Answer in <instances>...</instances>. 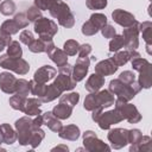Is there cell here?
<instances>
[{
  "mask_svg": "<svg viewBox=\"0 0 152 152\" xmlns=\"http://www.w3.org/2000/svg\"><path fill=\"white\" fill-rule=\"evenodd\" d=\"M7 55L12 58H20L23 56V49L17 40H12L7 46Z\"/></svg>",
  "mask_w": 152,
  "mask_h": 152,
  "instance_id": "cell-34",
  "label": "cell"
},
{
  "mask_svg": "<svg viewBox=\"0 0 152 152\" xmlns=\"http://www.w3.org/2000/svg\"><path fill=\"white\" fill-rule=\"evenodd\" d=\"M110 61L116 65V66H121V65H125L128 61H131V57H129V52L128 50H119L116 52H114V56L110 57Z\"/></svg>",
  "mask_w": 152,
  "mask_h": 152,
  "instance_id": "cell-30",
  "label": "cell"
},
{
  "mask_svg": "<svg viewBox=\"0 0 152 152\" xmlns=\"http://www.w3.org/2000/svg\"><path fill=\"white\" fill-rule=\"evenodd\" d=\"M122 121V118L120 116V114L113 109V110H108V112H102L101 115L99 116V119L96 120L99 127L101 129H109L113 125L119 124Z\"/></svg>",
  "mask_w": 152,
  "mask_h": 152,
  "instance_id": "cell-13",
  "label": "cell"
},
{
  "mask_svg": "<svg viewBox=\"0 0 152 152\" xmlns=\"http://www.w3.org/2000/svg\"><path fill=\"white\" fill-rule=\"evenodd\" d=\"M108 90L116 96V99H121L125 101H131L140 90L141 87L138 83V81H133L132 83H125L120 81L119 78H114L109 82Z\"/></svg>",
  "mask_w": 152,
  "mask_h": 152,
  "instance_id": "cell-1",
  "label": "cell"
},
{
  "mask_svg": "<svg viewBox=\"0 0 152 152\" xmlns=\"http://www.w3.org/2000/svg\"><path fill=\"white\" fill-rule=\"evenodd\" d=\"M33 39H34L33 33H32L31 31H28V30H24V31L20 33V36H19V40H20L23 44H25V45H30V44L33 42Z\"/></svg>",
  "mask_w": 152,
  "mask_h": 152,
  "instance_id": "cell-46",
  "label": "cell"
},
{
  "mask_svg": "<svg viewBox=\"0 0 152 152\" xmlns=\"http://www.w3.org/2000/svg\"><path fill=\"white\" fill-rule=\"evenodd\" d=\"M56 75H57L56 68H53V66L46 64V65H43V66H40L39 69L36 70V72H34V75H33V81H36V82H38V83L45 84V83H48L49 81L53 80Z\"/></svg>",
  "mask_w": 152,
  "mask_h": 152,
  "instance_id": "cell-15",
  "label": "cell"
},
{
  "mask_svg": "<svg viewBox=\"0 0 152 152\" xmlns=\"http://www.w3.org/2000/svg\"><path fill=\"white\" fill-rule=\"evenodd\" d=\"M49 13L52 18L57 19L58 24L65 28H71L75 25V17L70 7L61 0H56L53 6L49 10Z\"/></svg>",
  "mask_w": 152,
  "mask_h": 152,
  "instance_id": "cell-3",
  "label": "cell"
},
{
  "mask_svg": "<svg viewBox=\"0 0 152 152\" xmlns=\"http://www.w3.org/2000/svg\"><path fill=\"white\" fill-rule=\"evenodd\" d=\"M83 146L86 151L89 152H109L110 146H108L106 142L100 140L95 132L93 131H86L83 133Z\"/></svg>",
  "mask_w": 152,
  "mask_h": 152,
  "instance_id": "cell-10",
  "label": "cell"
},
{
  "mask_svg": "<svg viewBox=\"0 0 152 152\" xmlns=\"http://www.w3.org/2000/svg\"><path fill=\"white\" fill-rule=\"evenodd\" d=\"M122 48H125L122 34H114V37H112L109 42V52H116Z\"/></svg>",
  "mask_w": 152,
  "mask_h": 152,
  "instance_id": "cell-32",
  "label": "cell"
},
{
  "mask_svg": "<svg viewBox=\"0 0 152 152\" xmlns=\"http://www.w3.org/2000/svg\"><path fill=\"white\" fill-rule=\"evenodd\" d=\"M78 48H80V43L75 39H68L64 45H63V51L68 55V56H75L78 52Z\"/></svg>",
  "mask_w": 152,
  "mask_h": 152,
  "instance_id": "cell-36",
  "label": "cell"
},
{
  "mask_svg": "<svg viewBox=\"0 0 152 152\" xmlns=\"http://www.w3.org/2000/svg\"><path fill=\"white\" fill-rule=\"evenodd\" d=\"M100 31H101V33H102V36H103L104 38H109V39H110L112 37H114V34H116L114 26H112V25H109V24L104 25Z\"/></svg>",
  "mask_w": 152,
  "mask_h": 152,
  "instance_id": "cell-48",
  "label": "cell"
},
{
  "mask_svg": "<svg viewBox=\"0 0 152 152\" xmlns=\"http://www.w3.org/2000/svg\"><path fill=\"white\" fill-rule=\"evenodd\" d=\"M48 56L50 57V59H51L58 68H61V66H63V65H65V64L68 63V55H66L62 49H58V48H56V46L48 53Z\"/></svg>",
  "mask_w": 152,
  "mask_h": 152,
  "instance_id": "cell-25",
  "label": "cell"
},
{
  "mask_svg": "<svg viewBox=\"0 0 152 152\" xmlns=\"http://www.w3.org/2000/svg\"><path fill=\"white\" fill-rule=\"evenodd\" d=\"M107 5H108L107 0H87L86 1V6L89 10H93V11L103 10V8L107 7Z\"/></svg>",
  "mask_w": 152,
  "mask_h": 152,
  "instance_id": "cell-40",
  "label": "cell"
},
{
  "mask_svg": "<svg viewBox=\"0 0 152 152\" xmlns=\"http://www.w3.org/2000/svg\"><path fill=\"white\" fill-rule=\"evenodd\" d=\"M135 74L133 72V71H131V70H126V71H122L120 75H119V80L120 81H122V82H125V83H132L133 81H135Z\"/></svg>",
  "mask_w": 152,
  "mask_h": 152,
  "instance_id": "cell-45",
  "label": "cell"
},
{
  "mask_svg": "<svg viewBox=\"0 0 152 152\" xmlns=\"http://www.w3.org/2000/svg\"><path fill=\"white\" fill-rule=\"evenodd\" d=\"M1 134H2V141L7 145H12L17 140V132L8 125V124H1L0 125Z\"/></svg>",
  "mask_w": 152,
  "mask_h": 152,
  "instance_id": "cell-27",
  "label": "cell"
},
{
  "mask_svg": "<svg viewBox=\"0 0 152 152\" xmlns=\"http://www.w3.org/2000/svg\"><path fill=\"white\" fill-rule=\"evenodd\" d=\"M32 122H33V126H36V127H40V126L43 125V116H42V114L36 115V118L32 119Z\"/></svg>",
  "mask_w": 152,
  "mask_h": 152,
  "instance_id": "cell-51",
  "label": "cell"
},
{
  "mask_svg": "<svg viewBox=\"0 0 152 152\" xmlns=\"http://www.w3.org/2000/svg\"><path fill=\"white\" fill-rule=\"evenodd\" d=\"M40 17H42V11L39 8H37L34 5L27 8V11H26V18L28 19V21H33L34 23Z\"/></svg>",
  "mask_w": 152,
  "mask_h": 152,
  "instance_id": "cell-43",
  "label": "cell"
},
{
  "mask_svg": "<svg viewBox=\"0 0 152 152\" xmlns=\"http://www.w3.org/2000/svg\"><path fill=\"white\" fill-rule=\"evenodd\" d=\"M51 112H52V114L57 119H59V120H66L72 114V107H70V106H68L65 103L59 102L57 106L53 107V109Z\"/></svg>",
  "mask_w": 152,
  "mask_h": 152,
  "instance_id": "cell-26",
  "label": "cell"
},
{
  "mask_svg": "<svg viewBox=\"0 0 152 152\" xmlns=\"http://www.w3.org/2000/svg\"><path fill=\"white\" fill-rule=\"evenodd\" d=\"M132 62V68L133 70L138 71V83L140 84L141 88L148 89L151 88L152 84V78H151V63L141 57H137L131 61Z\"/></svg>",
  "mask_w": 152,
  "mask_h": 152,
  "instance_id": "cell-4",
  "label": "cell"
},
{
  "mask_svg": "<svg viewBox=\"0 0 152 152\" xmlns=\"http://www.w3.org/2000/svg\"><path fill=\"white\" fill-rule=\"evenodd\" d=\"M34 32L40 39L51 40L58 32V27L53 20L48 19L45 17H40L38 20L34 21Z\"/></svg>",
  "mask_w": 152,
  "mask_h": 152,
  "instance_id": "cell-8",
  "label": "cell"
},
{
  "mask_svg": "<svg viewBox=\"0 0 152 152\" xmlns=\"http://www.w3.org/2000/svg\"><path fill=\"white\" fill-rule=\"evenodd\" d=\"M25 101H26V97H25V96H21V95H18V94L12 95V96L10 97V100H8L10 106H11L13 109L20 110V112H23Z\"/></svg>",
  "mask_w": 152,
  "mask_h": 152,
  "instance_id": "cell-37",
  "label": "cell"
},
{
  "mask_svg": "<svg viewBox=\"0 0 152 152\" xmlns=\"http://www.w3.org/2000/svg\"><path fill=\"white\" fill-rule=\"evenodd\" d=\"M2 134H1V129H0V144H2Z\"/></svg>",
  "mask_w": 152,
  "mask_h": 152,
  "instance_id": "cell-53",
  "label": "cell"
},
{
  "mask_svg": "<svg viewBox=\"0 0 152 152\" xmlns=\"http://www.w3.org/2000/svg\"><path fill=\"white\" fill-rule=\"evenodd\" d=\"M114 95L109 90H99L94 93H89L86 96L83 102V108L88 112L94 110L95 108H108L114 104Z\"/></svg>",
  "mask_w": 152,
  "mask_h": 152,
  "instance_id": "cell-2",
  "label": "cell"
},
{
  "mask_svg": "<svg viewBox=\"0 0 152 152\" xmlns=\"http://www.w3.org/2000/svg\"><path fill=\"white\" fill-rule=\"evenodd\" d=\"M80 101V94L78 93H75V91H71V93H68V94H64V95H61L59 96V102L62 103H65L70 107H75Z\"/></svg>",
  "mask_w": 152,
  "mask_h": 152,
  "instance_id": "cell-31",
  "label": "cell"
},
{
  "mask_svg": "<svg viewBox=\"0 0 152 152\" xmlns=\"http://www.w3.org/2000/svg\"><path fill=\"white\" fill-rule=\"evenodd\" d=\"M81 31H82V33H83L84 36H94V34H96L100 30H99L90 20H87V21L82 25Z\"/></svg>",
  "mask_w": 152,
  "mask_h": 152,
  "instance_id": "cell-42",
  "label": "cell"
},
{
  "mask_svg": "<svg viewBox=\"0 0 152 152\" xmlns=\"http://www.w3.org/2000/svg\"><path fill=\"white\" fill-rule=\"evenodd\" d=\"M14 94L27 97V95L30 94V82L24 80V78L17 80V86H15V93Z\"/></svg>",
  "mask_w": 152,
  "mask_h": 152,
  "instance_id": "cell-35",
  "label": "cell"
},
{
  "mask_svg": "<svg viewBox=\"0 0 152 152\" xmlns=\"http://www.w3.org/2000/svg\"><path fill=\"white\" fill-rule=\"evenodd\" d=\"M42 116H43V125L48 126V128L55 133H58L59 129L62 128V122L59 119H57L52 112H45V113H42Z\"/></svg>",
  "mask_w": 152,
  "mask_h": 152,
  "instance_id": "cell-24",
  "label": "cell"
},
{
  "mask_svg": "<svg viewBox=\"0 0 152 152\" xmlns=\"http://www.w3.org/2000/svg\"><path fill=\"white\" fill-rule=\"evenodd\" d=\"M91 45L90 44H82L78 48V57H88L91 53Z\"/></svg>",
  "mask_w": 152,
  "mask_h": 152,
  "instance_id": "cell-49",
  "label": "cell"
},
{
  "mask_svg": "<svg viewBox=\"0 0 152 152\" xmlns=\"http://www.w3.org/2000/svg\"><path fill=\"white\" fill-rule=\"evenodd\" d=\"M59 150H63V151H69V147L66 145H58L56 147H53L51 151H59Z\"/></svg>",
  "mask_w": 152,
  "mask_h": 152,
  "instance_id": "cell-52",
  "label": "cell"
},
{
  "mask_svg": "<svg viewBox=\"0 0 152 152\" xmlns=\"http://www.w3.org/2000/svg\"><path fill=\"white\" fill-rule=\"evenodd\" d=\"M139 32H141L142 38L146 43L147 53L151 55V45H152V23L151 21H142L138 25Z\"/></svg>",
  "mask_w": 152,
  "mask_h": 152,
  "instance_id": "cell-23",
  "label": "cell"
},
{
  "mask_svg": "<svg viewBox=\"0 0 152 152\" xmlns=\"http://www.w3.org/2000/svg\"><path fill=\"white\" fill-rule=\"evenodd\" d=\"M28 46V50L33 53H42V52H45V48H46V40L44 39H33V42L27 45Z\"/></svg>",
  "mask_w": 152,
  "mask_h": 152,
  "instance_id": "cell-38",
  "label": "cell"
},
{
  "mask_svg": "<svg viewBox=\"0 0 152 152\" xmlns=\"http://www.w3.org/2000/svg\"><path fill=\"white\" fill-rule=\"evenodd\" d=\"M114 104H115L114 109L120 114L122 120H127L129 124H138L141 120V114L139 113L137 107L129 103L128 101L116 99L114 101Z\"/></svg>",
  "mask_w": 152,
  "mask_h": 152,
  "instance_id": "cell-7",
  "label": "cell"
},
{
  "mask_svg": "<svg viewBox=\"0 0 152 152\" xmlns=\"http://www.w3.org/2000/svg\"><path fill=\"white\" fill-rule=\"evenodd\" d=\"M17 10V5L13 0H4L0 4V13L4 15H12L15 13Z\"/></svg>",
  "mask_w": 152,
  "mask_h": 152,
  "instance_id": "cell-33",
  "label": "cell"
},
{
  "mask_svg": "<svg viewBox=\"0 0 152 152\" xmlns=\"http://www.w3.org/2000/svg\"><path fill=\"white\" fill-rule=\"evenodd\" d=\"M131 152H137V151H142V152H151L152 151V139L148 135H142L140 141L135 144L134 146L129 147Z\"/></svg>",
  "mask_w": 152,
  "mask_h": 152,
  "instance_id": "cell-28",
  "label": "cell"
},
{
  "mask_svg": "<svg viewBox=\"0 0 152 152\" xmlns=\"http://www.w3.org/2000/svg\"><path fill=\"white\" fill-rule=\"evenodd\" d=\"M58 75L55 76L53 78V84L62 91H68V90H72L76 87V81L72 78V66L66 63L65 65L58 68Z\"/></svg>",
  "mask_w": 152,
  "mask_h": 152,
  "instance_id": "cell-5",
  "label": "cell"
},
{
  "mask_svg": "<svg viewBox=\"0 0 152 152\" xmlns=\"http://www.w3.org/2000/svg\"><path fill=\"white\" fill-rule=\"evenodd\" d=\"M17 80L18 78L8 71L0 72V89L6 94H14Z\"/></svg>",
  "mask_w": 152,
  "mask_h": 152,
  "instance_id": "cell-17",
  "label": "cell"
},
{
  "mask_svg": "<svg viewBox=\"0 0 152 152\" xmlns=\"http://www.w3.org/2000/svg\"><path fill=\"white\" fill-rule=\"evenodd\" d=\"M103 84H104V77L94 72L88 77V80L84 84V88L89 93H94V91H99L103 87Z\"/></svg>",
  "mask_w": 152,
  "mask_h": 152,
  "instance_id": "cell-22",
  "label": "cell"
},
{
  "mask_svg": "<svg viewBox=\"0 0 152 152\" xmlns=\"http://www.w3.org/2000/svg\"><path fill=\"white\" fill-rule=\"evenodd\" d=\"M119 69V66H116L110 58L107 59H102L96 65H95V72L101 75V76H109V75H114L116 72V70Z\"/></svg>",
  "mask_w": 152,
  "mask_h": 152,
  "instance_id": "cell-19",
  "label": "cell"
},
{
  "mask_svg": "<svg viewBox=\"0 0 152 152\" xmlns=\"http://www.w3.org/2000/svg\"><path fill=\"white\" fill-rule=\"evenodd\" d=\"M55 2L56 0H33V5L40 11H49Z\"/></svg>",
  "mask_w": 152,
  "mask_h": 152,
  "instance_id": "cell-44",
  "label": "cell"
},
{
  "mask_svg": "<svg viewBox=\"0 0 152 152\" xmlns=\"http://www.w3.org/2000/svg\"><path fill=\"white\" fill-rule=\"evenodd\" d=\"M139 23L135 21L133 25L125 27L122 31V37L125 42L126 50H137L139 46Z\"/></svg>",
  "mask_w": 152,
  "mask_h": 152,
  "instance_id": "cell-11",
  "label": "cell"
},
{
  "mask_svg": "<svg viewBox=\"0 0 152 152\" xmlns=\"http://www.w3.org/2000/svg\"><path fill=\"white\" fill-rule=\"evenodd\" d=\"M90 65V58L89 57H78L75 65L72 66V78L76 82L82 81L86 75L88 74Z\"/></svg>",
  "mask_w": 152,
  "mask_h": 152,
  "instance_id": "cell-14",
  "label": "cell"
},
{
  "mask_svg": "<svg viewBox=\"0 0 152 152\" xmlns=\"http://www.w3.org/2000/svg\"><path fill=\"white\" fill-rule=\"evenodd\" d=\"M141 137H142V133L140 129H138V128L128 129V144H131V146H134L135 144H138L140 141Z\"/></svg>",
  "mask_w": 152,
  "mask_h": 152,
  "instance_id": "cell-41",
  "label": "cell"
},
{
  "mask_svg": "<svg viewBox=\"0 0 152 152\" xmlns=\"http://www.w3.org/2000/svg\"><path fill=\"white\" fill-rule=\"evenodd\" d=\"M11 42H12L11 36L0 33V52H1L5 48H7V46L10 45V43H11Z\"/></svg>",
  "mask_w": 152,
  "mask_h": 152,
  "instance_id": "cell-50",
  "label": "cell"
},
{
  "mask_svg": "<svg viewBox=\"0 0 152 152\" xmlns=\"http://www.w3.org/2000/svg\"><path fill=\"white\" fill-rule=\"evenodd\" d=\"M0 66L4 69H7L10 71H13L18 75H26L30 70V64L20 58H12L7 53L0 56Z\"/></svg>",
  "mask_w": 152,
  "mask_h": 152,
  "instance_id": "cell-9",
  "label": "cell"
},
{
  "mask_svg": "<svg viewBox=\"0 0 152 152\" xmlns=\"http://www.w3.org/2000/svg\"><path fill=\"white\" fill-rule=\"evenodd\" d=\"M14 127H15V132H17V139H18L19 144L23 146L28 145V141L31 139L33 131L36 128H38V127L33 126L32 119L28 115L18 119L14 124Z\"/></svg>",
  "mask_w": 152,
  "mask_h": 152,
  "instance_id": "cell-6",
  "label": "cell"
},
{
  "mask_svg": "<svg viewBox=\"0 0 152 152\" xmlns=\"http://www.w3.org/2000/svg\"><path fill=\"white\" fill-rule=\"evenodd\" d=\"M62 94H63V93H62L53 83H51V84H46V83H45L44 87H43V90H42L40 95L38 96V99H39L43 103H48V102H51V101H53L55 99L59 97Z\"/></svg>",
  "mask_w": 152,
  "mask_h": 152,
  "instance_id": "cell-18",
  "label": "cell"
},
{
  "mask_svg": "<svg viewBox=\"0 0 152 152\" xmlns=\"http://www.w3.org/2000/svg\"><path fill=\"white\" fill-rule=\"evenodd\" d=\"M14 20H15V23L19 25V27L20 28H25L26 26H28V19L26 18V14L25 13H18V14H15L14 15V18H13Z\"/></svg>",
  "mask_w": 152,
  "mask_h": 152,
  "instance_id": "cell-47",
  "label": "cell"
},
{
  "mask_svg": "<svg viewBox=\"0 0 152 152\" xmlns=\"http://www.w3.org/2000/svg\"><path fill=\"white\" fill-rule=\"evenodd\" d=\"M19 30H21V28H20L19 25L15 23V20H14V19H8V20H6V21L2 23V25H1V27H0V33L12 36V34L18 33Z\"/></svg>",
  "mask_w": 152,
  "mask_h": 152,
  "instance_id": "cell-29",
  "label": "cell"
},
{
  "mask_svg": "<svg viewBox=\"0 0 152 152\" xmlns=\"http://www.w3.org/2000/svg\"><path fill=\"white\" fill-rule=\"evenodd\" d=\"M42 101L38 97H26L24 108H23V113H25L28 116H36L38 114H42L40 110V106H42Z\"/></svg>",
  "mask_w": 152,
  "mask_h": 152,
  "instance_id": "cell-21",
  "label": "cell"
},
{
  "mask_svg": "<svg viewBox=\"0 0 152 152\" xmlns=\"http://www.w3.org/2000/svg\"><path fill=\"white\" fill-rule=\"evenodd\" d=\"M89 20H90L99 30H101L104 25H107V17H106L104 14H102V13H93V14L90 15Z\"/></svg>",
  "mask_w": 152,
  "mask_h": 152,
  "instance_id": "cell-39",
  "label": "cell"
},
{
  "mask_svg": "<svg viewBox=\"0 0 152 152\" xmlns=\"http://www.w3.org/2000/svg\"><path fill=\"white\" fill-rule=\"evenodd\" d=\"M112 147L114 150H120L128 144V129L126 128H114L110 129L107 135Z\"/></svg>",
  "mask_w": 152,
  "mask_h": 152,
  "instance_id": "cell-12",
  "label": "cell"
},
{
  "mask_svg": "<svg viewBox=\"0 0 152 152\" xmlns=\"http://www.w3.org/2000/svg\"><path fill=\"white\" fill-rule=\"evenodd\" d=\"M112 18L113 20L119 24L120 26H122L124 28L125 27H128L131 25H133L137 20H135V17L131 13V12H127V11H124L121 8H116L112 12Z\"/></svg>",
  "mask_w": 152,
  "mask_h": 152,
  "instance_id": "cell-16",
  "label": "cell"
},
{
  "mask_svg": "<svg viewBox=\"0 0 152 152\" xmlns=\"http://www.w3.org/2000/svg\"><path fill=\"white\" fill-rule=\"evenodd\" d=\"M81 135L80 127L76 125H66L62 126V128L58 132V137L69 141H76Z\"/></svg>",
  "mask_w": 152,
  "mask_h": 152,
  "instance_id": "cell-20",
  "label": "cell"
}]
</instances>
